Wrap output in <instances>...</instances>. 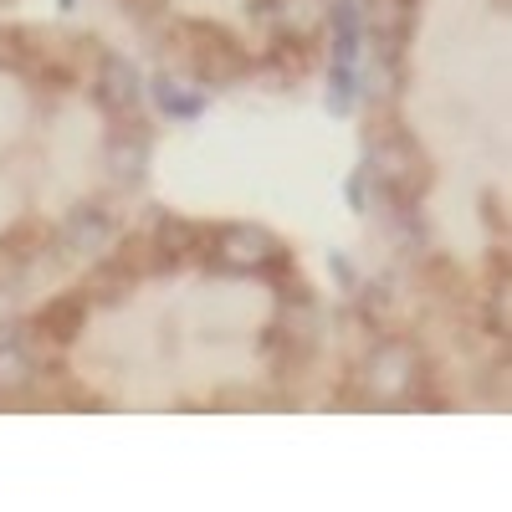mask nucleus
Masks as SVG:
<instances>
[{
  "mask_svg": "<svg viewBox=\"0 0 512 512\" xmlns=\"http://www.w3.org/2000/svg\"><path fill=\"white\" fill-rule=\"evenodd\" d=\"M369 180L384 190V195H395L405 205H415L425 190H431V159H425L410 134L390 118V113H374L369 123Z\"/></svg>",
  "mask_w": 512,
  "mask_h": 512,
  "instance_id": "obj_1",
  "label": "nucleus"
},
{
  "mask_svg": "<svg viewBox=\"0 0 512 512\" xmlns=\"http://www.w3.org/2000/svg\"><path fill=\"white\" fill-rule=\"evenodd\" d=\"M169 41H180L190 72L205 82V88H231V82H241V77L251 72L246 47H241L226 26H216V21H175Z\"/></svg>",
  "mask_w": 512,
  "mask_h": 512,
  "instance_id": "obj_2",
  "label": "nucleus"
},
{
  "mask_svg": "<svg viewBox=\"0 0 512 512\" xmlns=\"http://www.w3.org/2000/svg\"><path fill=\"white\" fill-rule=\"evenodd\" d=\"M205 246L216 251V267H226V272H256V277H287L292 272L287 246L262 226H221Z\"/></svg>",
  "mask_w": 512,
  "mask_h": 512,
  "instance_id": "obj_3",
  "label": "nucleus"
},
{
  "mask_svg": "<svg viewBox=\"0 0 512 512\" xmlns=\"http://www.w3.org/2000/svg\"><path fill=\"white\" fill-rule=\"evenodd\" d=\"M420 374H425V359L415 354V344H405V338H384L364 364V384L379 400H405L410 390L425 384Z\"/></svg>",
  "mask_w": 512,
  "mask_h": 512,
  "instance_id": "obj_4",
  "label": "nucleus"
},
{
  "mask_svg": "<svg viewBox=\"0 0 512 512\" xmlns=\"http://www.w3.org/2000/svg\"><path fill=\"white\" fill-rule=\"evenodd\" d=\"M82 328H88V297H82V292H62V297H52V303L31 318V333L41 338V344H52V349L77 344Z\"/></svg>",
  "mask_w": 512,
  "mask_h": 512,
  "instance_id": "obj_5",
  "label": "nucleus"
},
{
  "mask_svg": "<svg viewBox=\"0 0 512 512\" xmlns=\"http://www.w3.org/2000/svg\"><path fill=\"white\" fill-rule=\"evenodd\" d=\"M139 93H144V82H139V72H134V62L128 57H103L98 62V82H93V98H98V108L103 113H134L139 108Z\"/></svg>",
  "mask_w": 512,
  "mask_h": 512,
  "instance_id": "obj_6",
  "label": "nucleus"
},
{
  "mask_svg": "<svg viewBox=\"0 0 512 512\" xmlns=\"http://www.w3.org/2000/svg\"><path fill=\"white\" fill-rule=\"evenodd\" d=\"M108 241H113V221H108L103 205H77L62 226V236H57L62 256H98Z\"/></svg>",
  "mask_w": 512,
  "mask_h": 512,
  "instance_id": "obj_7",
  "label": "nucleus"
},
{
  "mask_svg": "<svg viewBox=\"0 0 512 512\" xmlns=\"http://www.w3.org/2000/svg\"><path fill=\"white\" fill-rule=\"evenodd\" d=\"M154 246H159V256L169 267H180V262H190V256H200L205 251V241H210V231L205 226H195V221H185V216H159V226H154V236H149Z\"/></svg>",
  "mask_w": 512,
  "mask_h": 512,
  "instance_id": "obj_8",
  "label": "nucleus"
},
{
  "mask_svg": "<svg viewBox=\"0 0 512 512\" xmlns=\"http://www.w3.org/2000/svg\"><path fill=\"white\" fill-rule=\"evenodd\" d=\"M108 175L113 180H144L149 175V128H123L108 139Z\"/></svg>",
  "mask_w": 512,
  "mask_h": 512,
  "instance_id": "obj_9",
  "label": "nucleus"
},
{
  "mask_svg": "<svg viewBox=\"0 0 512 512\" xmlns=\"http://www.w3.org/2000/svg\"><path fill=\"white\" fill-rule=\"evenodd\" d=\"M134 287H139V277L128 272L123 262H98V267L88 272V287H82V297H88V303H103V308H118L123 297H134Z\"/></svg>",
  "mask_w": 512,
  "mask_h": 512,
  "instance_id": "obj_10",
  "label": "nucleus"
},
{
  "mask_svg": "<svg viewBox=\"0 0 512 512\" xmlns=\"http://www.w3.org/2000/svg\"><path fill=\"white\" fill-rule=\"evenodd\" d=\"M31 384H36V359H31V349L16 344V338H0V395L16 400V395L31 390Z\"/></svg>",
  "mask_w": 512,
  "mask_h": 512,
  "instance_id": "obj_11",
  "label": "nucleus"
},
{
  "mask_svg": "<svg viewBox=\"0 0 512 512\" xmlns=\"http://www.w3.org/2000/svg\"><path fill=\"white\" fill-rule=\"evenodd\" d=\"M359 31H364L359 6L338 0V6H333V57H338V62H349V67H354V57H359Z\"/></svg>",
  "mask_w": 512,
  "mask_h": 512,
  "instance_id": "obj_12",
  "label": "nucleus"
},
{
  "mask_svg": "<svg viewBox=\"0 0 512 512\" xmlns=\"http://www.w3.org/2000/svg\"><path fill=\"white\" fill-rule=\"evenodd\" d=\"M113 262H123L134 277H149V272H164V267H169L164 256H159V246H154V241H144V236H128V241L118 246Z\"/></svg>",
  "mask_w": 512,
  "mask_h": 512,
  "instance_id": "obj_13",
  "label": "nucleus"
},
{
  "mask_svg": "<svg viewBox=\"0 0 512 512\" xmlns=\"http://www.w3.org/2000/svg\"><path fill=\"white\" fill-rule=\"evenodd\" d=\"M154 93H159V108H164L169 118H195V113L205 108V98H200V93H185L175 77H159Z\"/></svg>",
  "mask_w": 512,
  "mask_h": 512,
  "instance_id": "obj_14",
  "label": "nucleus"
},
{
  "mask_svg": "<svg viewBox=\"0 0 512 512\" xmlns=\"http://www.w3.org/2000/svg\"><path fill=\"white\" fill-rule=\"evenodd\" d=\"M328 108H333V113H349V108H354V67H349V62H338V67H333V93H328Z\"/></svg>",
  "mask_w": 512,
  "mask_h": 512,
  "instance_id": "obj_15",
  "label": "nucleus"
},
{
  "mask_svg": "<svg viewBox=\"0 0 512 512\" xmlns=\"http://www.w3.org/2000/svg\"><path fill=\"white\" fill-rule=\"evenodd\" d=\"M41 236H47V231H41L36 221H26V226H16V236H6V251H26L31 256L41 246Z\"/></svg>",
  "mask_w": 512,
  "mask_h": 512,
  "instance_id": "obj_16",
  "label": "nucleus"
},
{
  "mask_svg": "<svg viewBox=\"0 0 512 512\" xmlns=\"http://www.w3.org/2000/svg\"><path fill=\"white\" fill-rule=\"evenodd\" d=\"M118 6H123L128 16H159V11L169 6V0H118Z\"/></svg>",
  "mask_w": 512,
  "mask_h": 512,
  "instance_id": "obj_17",
  "label": "nucleus"
}]
</instances>
